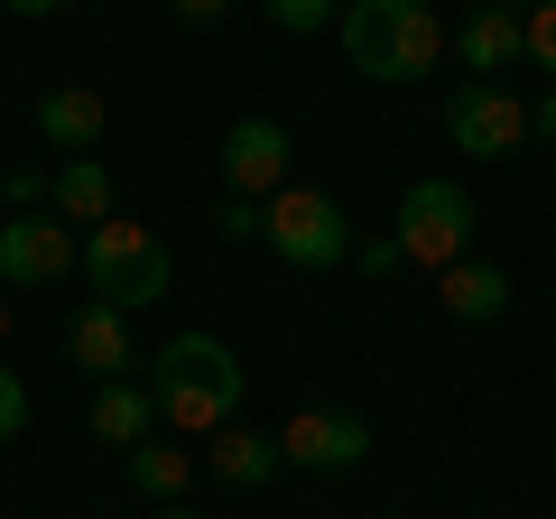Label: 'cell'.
<instances>
[{
	"instance_id": "cell-1",
	"label": "cell",
	"mask_w": 556,
	"mask_h": 519,
	"mask_svg": "<svg viewBox=\"0 0 556 519\" xmlns=\"http://www.w3.org/2000/svg\"><path fill=\"white\" fill-rule=\"evenodd\" d=\"M149 390H159V418L177 427V436H214V427L241 418L251 371L232 362V343H223V334H167L159 362H149Z\"/></svg>"
},
{
	"instance_id": "cell-2",
	"label": "cell",
	"mask_w": 556,
	"mask_h": 519,
	"mask_svg": "<svg viewBox=\"0 0 556 519\" xmlns=\"http://www.w3.org/2000/svg\"><path fill=\"white\" fill-rule=\"evenodd\" d=\"M334 38L353 56V75H371V84H417L445 56V20L427 0H343Z\"/></svg>"
},
{
	"instance_id": "cell-3",
	"label": "cell",
	"mask_w": 556,
	"mask_h": 519,
	"mask_svg": "<svg viewBox=\"0 0 556 519\" xmlns=\"http://www.w3.org/2000/svg\"><path fill=\"white\" fill-rule=\"evenodd\" d=\"M84 279H93L102 306H121V316H139V306H159L167 279H177V260H167V241L149 232V223H93L84 232Z\"/></svg>"
},
{
	"instance_id": "cell-4",
	"label": "cell",
	"mask_w": 556,
	"mask_h": 519,
	"mask_svg": "<svg viewBox=\"0 0 556 519\" xmlns=\"http://www.w3.org/2000/svg\"><path fill=\"white\" fill-rule=\"evenodd\" d=\"M390 241H399V260L408 269H455L464 251H473V195H464L455 177H417L408 195H399V223H390Z\"/></svg>"
},
{
	"instance_id": "cell-5",
	"label": "cell",
	"mask_w": 556,
	"mask_h": 519,
	"mask_svg": "<svg viewBox=\"0 0 556 519\" xmlns=\"http://www.w3.org/2000/svg\"><path fill=\"white\" fill-rule=\"evenodd\" d=\"M260 241H269L288 269H334V260H353V223H343V204L325 195V186H278V195L260 204Z\"/></svg>"
},
{
	"instance_id": "cell-6",
	"label": "cell",
	"mask_w": 556,
	"mask_h": 519,
	"mask_svg": "<svg viewBox=\"0 0 556 519\" xmlns=\"http://www.w3.org/2000/svg\"><path fill=\"white\" fill-rule=\"evenodd\" d=\"M445 140H455L464 159H510V149L529 140V102H519L510 84L464 75L455 93H445Z\"/></svg>"
},
{
	"instance_id": "cell-7",
	"label": "cell",
	"mask_w": 556,
	"mask_h": 519,
	"mask_svg": "<svg viewBox=\"0 0 556 519\" xmlns=\"http://www.w3.org/2000/svg\"><path fill=\"white\" fill-rule=\"evenodd\" d=\"M65 269H84V251L56 214H10L0 223V288H56Z\"/></svg>"
},
{
	"instance_id": "cell-8",
	"label": "cell",
	"mask_w": 556,
	"mask_h": 519,
	"mask_svg": "<svg viewBox=\"0 0 556 519\" xmlns=\"http://www.w3.org/2000/svg\"><path fill=\"white\" fill-rule=\"evenodd\" d=\"M362 455H371V427L353 408H298L278 427V464H298V473H353Z\"/></svg>"
},
{
	"instance_id": "cell-9",
	"label": "cell",
	"mask_w": 556,
	"mask_h": 519,
	"mask_svg": "<svg viewBox=\"0 0 556 519\" xmlns=\"http://www.w3.org/2000/svg\"><path fill=\"white\" fill-rule=\"evenodd\" d=\"M223 195H251V204H269L278 186H288V130H278V121H232V130H223Z\"/></svg>"
},
{
	"instance_id": "cell-10",
	"label": "cell",
	"mask_w": 556,
	"mask_h": 519,
	"mask_svg": "<svg viewBox=\"0 0 556 519\" xmlns=\"http://www.w3.org/2000/svg\"><path fill=\"white\" fill-rule=\"evenodd\" d=\"M102 130H112V112H102L93 84H56V93H38V140L65 149V159H93Z\"/></svg>"
},
{
	"instance_id": "cell-11",
	"label": "cell",
	"mask_w": 556,
	"mask_h": 519,
	"mask_svg": "<svg viewBox=\"0 0 556 519\" xmlns=\"http://www.w3.org/2000/svg\"><path fill=\"white\" fill-rule=\"evenodd\" d=\"M65 353H75L93 380H130V316L102 306V298H84L75 316H65Z\"/></svg>"
},
{
	"instance_id": "cell-12",
	"label": "cell",
	"mask_w": 556,
	"mask_h": 519,
	"mask_svg": "<svg viewBox=\"0 0 556 519\" xmlns=\"http://www.w3.org/2000/svg\"><path fill=\"white\" fill-rule=\"evenodd\" d=\"M455 47H464V65H473L482 84H501L519 56H529V28H519L510 10H492V0H473V10H464V28H455Z\"/></svg>"
},
{
	"instance_id": "cell-13",
	"label": "cell",
	"mask_w": 556,
	"mask_h": 519,
	"mask_svg": "<svg viewBox=\"0 0 556 519\" xmlns=\"http://www.w3.org/2000/svg\"><path fill=\"white\" fill-rule=\"evenodd\" d=\"M47 214H56V223H84V232H93V223H112V214H121L112 167H102V159H65L56 177H47Z\"/></svg>"
},
{
	"instance_id": "cell-14",
	"label": "cell",
	"mask_w": 556,
	"mask_h": 519,
	"mask_svg": "<svg viewBox=\"0 0 556 519\" xmlns=\"http://www.w3.org/2000/svg\"><path fill=\"white\" fill-rule=\"evenodd\" d=\"M437 306L455 325H501L510 316V279H501L492 260H455V269H437Z\"/></svg>"
},
{
	"instance_id": "cell-15",
	"label": "cell",
	"mask_w": 556,
	"mask_h": 519,
	"mask_svg": "<svg viewBox=\"0 0 556 519\" xmlns=\"http://www.w3.org/2000/svg\"><path fill=\"white\" fill-rule=\"evenodd\" d=\"M149 427H159V390H149V380H102L93 390V436L102 445L130 455V445H149Z\"/></svg>"
},
{
	"instance_id": "cell-16",
	"label": "cell",
	"mask_w": 556,
	"mask_h": 519,
	"mask_svg": "<svg viewBox=\"0 0 556 519\" xmlns=\"http://www.w3.org/2000/svg\"><path fill=\"white\" fill-rule=\"evenodd\" d=\"M204 464H214V482H232V492H260V482L278 473V436H260V427H214V436H204Z\"/></svg>"
},
{
	"instance_id": "cell-17",
	"label": "cell",
	"mask_w": 556,
	"mask_h": 519,
	"mask_svg": "<svg viewBox=\"0 0 556 519\" xmlns=\"http://www.w3.org/2000/svg\"><path fill=\"white\" fill-rule=\"evenodd\" d=\"M186 482H195V455H186V445H130V492H149L167 510V501H186Z\"/></svg>"
},
{
	"instance_id": "cell-18",
	"label": "cell",
	"mask_w": 556,
	"mask_h": 519,
	"mask_svg": "<svg viewBox=\"0 0 556 519\" xmlns=\"http://www.w3.org/2000/svg\"><path fill=\"white\" fill-rule=\"evenodd\" d=\"M260 10H269L278 28H298V38H306V28H334V20H343V0H260Z\"/></svg>"
},
{
	"instance_id": "cell-19",
	"label": "cell",
	"mask_w": 556,
	"mask_h": 519,
	"mask_svg": "<svg viewBox=\"0 0 556 519\" xmlns=\"http://www.w3.org/2000/svg\"><path fill=\"white\" fill-rule=\"evenodd\" d=\"M519 28H529V65H538V75H556V0H538Z\"/></svg>"
},
{
	"instance_id": "cell-20",
	"label": "cell",
	"mask_w": 556,
	"mask_h": 519,
	"mask_svg": "<svg viewBox=\"0 0 556 519\" xmlns=\"http://www.w3.org/2000/svg\"><path fill=\"white\" fill-rule=\"evenodd\" d=\"M214 232L223 241H260V204L251 195H214Z\"/></svg>"
},
{
	"instance_id": "cell-21",
	"label": "cell",
	"mask_w": 556,
	"mask_h": 519,
	"mask_svg": "<svg viewBox=\"0 0 556 519\" xmlns=\"http://www.w3.org/2000/svg\"><path fill=\"white\" fill-rule=\"evenodd\" d=\"M0 204H10V214H47V167H20V177H0Z\"/></svg>"
},
{
	"instance_id": "cell-22",
	"label": "cell",
	"mask_w": 556,
	"mask_h": 519,
	"mask_svg": "<svg viewBox=\"0 0 556 519\" xmlns=\"http://www.w3.org/2000/svg\"><path fill=\"white\" fill-rule=\"evenodd\" d=\"M353 260H362V279H399V269H408V260H399V241H390V232L353 241Z\"/></svg>"
},
{
	"instance_id": "cell-23",
	"label": "cell",
	"mask_w": 556,
	"mask_h": 519,
	"mask_svg": "<svg viewBox=\"0 0 556 519\" xmlns=\"http://www.w3.org/2000/svg\"><path fill=\"white\" fill-rule=\"evenodd\" d=\"M20 427H28V380H20V371H0V445L20 436Z\"/></svg>"
},
{
	"instance_id": "cell-24",
	"label": "cell",
	"mask_w": 556,
	"mask_h": 519,
	"mask_svg": "<svg viewBox=\"0 0 556 519\" xmlns=\"http://www.w3.org/2000/svg\"><path fill=\"white\" fill-rule=\"evenodd\" d=\"M223 10H232V0H167V20H177V28H214Z\"/></svg>"
},
{
	"instance_id": "cell-25",
	"label": "cell",
	"mask_w": 556,
	"mask_h": 519,
	"mask_svg": "<svg viewBox=\"0 0 556 519\" xmlns=\"http://www.w3.org/2000/svg\"><path fill=\"white\" fill-rule=\"evenodd\" d=\"M529 140H556V84H547V93L529 102Z\"/></svg>"
},
{
	"instance_id": "cell-26",
	"label": "cell",
	"mask_w": 556,
	"mask_h": 519,
	"mask_svg": "<svg viewBox=\"0 0 556 519\" xmlns=\"http://www.w3.org/2000/svg\"><path fill=\"white\" fill-rule=\"evenodd\" d=\"M0 10H20V20H56V10H75V0H0Z\"/></svg>"
},
{
	"instance_id": "cell-27",
	"label": "cell",
	"mask_w": 556,
	"mask_h": 519,
	"mask_svg": "<svg viewBox=\"0 0 556 519\" xmlns=\"http://www.w3.org/2000/svg\"><path fill=\"white\" fill-rule=\"evenodd\" d=\"M492 10H510V20H529V10H538V0H492Z\"/></svg>"
},
{
	"instance_id": "cell-28",
	"label": "cell",
	"mask_w": 556,
	"mask_h": 519,
	"mask_svg": "<svg viewBox=\"0 0 556 519\" xmlns=\"http://www.w3.org/2000/svg\"><path fill=\"white\" fill-rule=\"evenodd\" d=\"M159 519H195V510H177V501H167V510H159Z\"/></svg>"
},
{
	"instance_id": "cell-29",
	"label": "cell",
	"mask_w": 556,
	"mask_h": 519,
	"mask_svg": "<svg viewBox=\"0 0 556 519\" xmlns=\"http://www.w3.org/2000/svg\"><path fill=\"white\" fill-rule=\"evenodd\" d=\"M0 334H10V298H0Z\"/></svg>"
}]
</instances>
